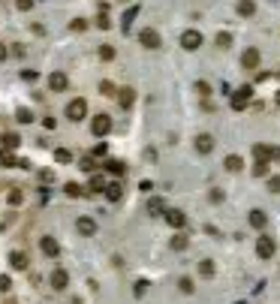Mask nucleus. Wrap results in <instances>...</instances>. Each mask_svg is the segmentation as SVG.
Instances as JSON below:
<instances>
[{"label": "nucleus", "mask_w": 280, "mask_h": 304, "mask_svg": "<svg viewBox=\"0 0 280 304\" xmlns=\"http://www.w3.org/2000/svg\"><path fill=\"white\" fill-rule=\"evenodd\" d=\"M42 127H45V130H54V127H57V121H54V118H45V121H42Z\"/></svg>", "instance_id": "obj_47"}, {"label": "nucleus", "mask_w": 280, "mask_h": 304, "mask_svg": "<svg viewBox=\"0 0 280 304\" xmlns=\"http://www.w3.org/2000/svg\"><path fill=\"white\" fill-rule=\"evenodd\" d=\"M39 247H42V253H45V256H57V253H60V247H57V241H54L51 235H45V238L39 241Z\"/></svg>", "instance_id": "obj_16"}, {"label": "nucleus", "mask_w": 280, "mask_h": 304, "mask_svg": "<svg viewBox=\"0 0 280 304\" xmlns=\"http://www.w3.org/2000/svg\"><path fill=\"white\" fill-rule=\"evenodd\" d=\"M271 160H280V148H271Z\"/></svg>", "instance_id": "obj_50"}, {"label": "nucleus", "mask_w": 280, "mask_h": 304, "mask_svg": "<svg viewBox=\"0 0 280 304\" xmlns=\"http://www.w3.org/2000/svg\"><path fill=\"white\" fill-rule=\"evenodd\" d=\"M196 90H199V96H208V90H211V87H208L205 81H196Z\"/></svg>", "instance_id": "obj_41"}, {"label": "nucleus", "mask_w": 280, "mask_h": 304, "mask_svg": "<svg viewBox=\"0 0 280 304\" xmlns=\"http://www.w3.org/2000/svg\"><path fill=\"white\" fill-rule=\"evenodd\" d=\"M265 172H268V163H256V166H253V175H256V178H262Z\"/></svg>", "instance_id": "obj_35"}, {"label": "nucleus", "mask_w": 280, "mask_h": 304, "mask_svg": "<svg viewBox=\"0 0 280 304\" xmlns=\"http://www.w3.org/2000/svg\"><path fill=\"white\" fill-rule=\"evenodd\" d=\"M253 12H256V3H253V0H238V15L250 18Z\"/></svg>", "instance_id": "obj_22"}, {"label": "nucleus", "mask_w": 280, "mask_h": 304, "mask_svg": "<svg viewBox=\"0 0 280 304\" xmlns=\"http://www.w3.org/2000/svg\"><path fill=\"white\" fill-rule=\"evenodd\" d=\"M15 6H18V9H21V12H27V9H30V6H33V0H15Z\"/></svg>", "instance_id": "obj_44"}, {"label": "nucleus", "mask_w": 280, "mask_h": 304, "mask_svg": "<svg viewBox=\"0 0 280 304\" xmlns=\"http://www.w3.org/2000/svg\"><path fill=\"white\" fill-rule=\"evenodd\" d=\"M9 286H12V280L6 274H0V289H9Z\"/></svg>", "instance_id": "obj_48"}, {"label": "nucleus", "mask_w": 280, "mask_h": 304, "mask_svg": "<svg viewBox=\"0 0 280 304\" xmlns=\"http://www.w3.org/2000/svg\"><path fill=\"white\" fill-rule=\"evenodd\" d=\"M223 169H226V172H241V169H244V160H241L238 154H229V157L223 160Z\"/></svg>", "instance_id": "obj_15"}, {"label": "nucleus", "mask_w": 280, "mask_h": 304, "mask_svg": "<svg viewBox=\"0 0 280 304\" xmlns=\"http://www.w3.org/2000/svg\"><path fill=\"white\" fill-rule=\"evenodd\" d=\"M250 96H253V90H250V87H238V90L232 93V103H229V106H232L235 112H244V109L250 106Z\"/></svg>", "instance_id": "obj_1"}, {"label": "nucleus", "mask_w": 280, "mask_h": 304, "mask_svg": "<svg viewBox=\"0 0 280 304\" xmlns=\"http://www.w3.org/2000/svg\"><path fill=\"white\" fill-rule=\"evenodd\" d=\"M163 217H166V223H169L172 229H184V226H187V214H184V211H178V208L163 211Z\"/></svg>", "instance_id": "obj_5"}, {"label": "nucleus", "mask_w": 280, "mask_h": 304, "mask_svg": "<svg viewBox=\"0 0 280 304\" xmlns=\"http://www.w3.org/2000/svg\"><path fill=\"white\" fill-rule=\"evenodd\" d=\"M9 205H21V193H18V190L9 193Z\"/></svg>", "instance_id": "obj_43"}, {"label": "nucleus", "mask_w": 280, "mask_h": 304, "mask_svg": "<svg viewBox=\"0 0 280 304\" xmlns=\"http://www.w3.org/2000/svg\"><path fill=\"white\" fill-rule=\"evenodd\" d=\"M6 54H9V48H6V45L0 42V60H6Z\"/></svg>", "instance_id": "obj_49"}, {"label": "nucleus", "mask_w": 280, "mask_h": 304, "mask_svg": "<svg viewBox=\"0 0 280 304\" xmlns=\"http://www.w3.org/2000/svg\"><path fill=\"white\" fill-rule=\"evenodd\" d=\"M9 265H12V268H18V271H24V268L30 265V259H27V253L12 250V253H9Z\"/></svg>", "instance_id": "obj_12"}, {"label": "nucleus", "mask_w": 280, "mask_h": 304, "mask_svg": "<svg viewBox=\"0 0 280 304\" xmlns=\"http://www.w3.org/2000/svg\"><path fill=\"white\" fill-rule=\"evenodd\" d=\"M199 45H202V33L199 30H184L181 33V48L184 51H196Z\"/></svg>", "instance_id": "obj_2"}, {"label": "nucleus", "mask_w": 280, "mask_h": 304, "mask_svg": "<svg viewBox=\"0 0 280 304\" xmlns=\"http://www.w3.org/2000/svg\"><path fill=\"white\" fill-rule=\"evenodd\" d=\"M172 247H175V250H184V247H187V238H184V235H175V238H172Z\"/></svg>", "instance_id": "obj_34"}, {"label": "nucleus", "mask_w": 280, "mask_h": 304, "mask_svg": "<svg viewBox=\"0 0 280 304\" xmlns=\"http://www.w3.org/2000/svg\"><path fill=\"white\" fill-rule=\"evenodd\" d=\"M106 154H109V145H106V142H100V145L90 148V160H103Z\"/></svg>", "instance_id": "obj_26"}, {"label": "nucleus", "mask_w": 280, "mask_h": 304, "mask_svg": "<svg viewBox=\"0 0 280 304\" xmlns=\"http://www.w3.org/2000/svg\"><path fill=\"white\" fill-rule=\"evenodd\" d=\"M100 57H103V60H112V57H115V48H112V45H100Z\"/></svg>", "instance_id": "obj_31"}, {"label": "nucleus", "mask_w": 280, "mask_h": 304, "mask_svg": "<svg viewBox=\"0 0 280 304\" xmlns=\"http://www.w3.org/2000/svg\"><path fill=\"white\" fill-rule=\"evenodd\" d=\"M63 190H66V196H72V199H84V193H87V190H84L81 184H75V181H69Z\"/></svg>", "instance_id": "obj_20"}, {"label": "nucleus", "mask_w": 280, "mask_h": 304, "mask_svg": "<svg viewBox=\"0 0 280 304\" xmlns=\"http://www.w3.org/2000/svg\"><path fill=\"white\" fill-rule=\"evenodd\" d=\"M217 45L220 48H229L232 45V33H217Z\"/></svg>", "instance_id": "obj_30"}, {"label": "nucleus", "mask_w": 280, "mask_h": 304, "mask_svg": "<svg viewBox=\"0 0 280 304\" xmlns=\"http://www.w3.org/2000/svg\"><path fill=\"white\" fill-rule=\"evenodd\" d=\"M253 157H256V163H268L271 160V148L268 145H253Z\"/></svg>", "instance_id": "obj_19"}, {"label": "nucleus", "mask_w": 280, "mask_h": 304, "mask_svg": "<svg viewBox=\"0 0 280 304\" xmlns=\"http://www.w3.org/2000/svg\"><path fill=\"white\" fill-rule=\"evenodd\" d=\"M268 190H274V193H280V178H271V181H268Z\"/></svg>", "instance_id": "obj_46"}, {"label": "nucleus", "mask_w": 280, "mask_h": 304, "mask_svg": "<svg viewBox=\"0 0 280 304\" xmlns=\"http://www.w3.org/2000/svg\"><path fill=\"white\" fill-rule=\"evenodd\" d=\"M100 90H103L106 96H112V93H115V84H112V81H103V84H100Z\"/></svg>", "instance_id": "obj_38"}, {"label": "nucleus", "mask_w": 280, "mask_h": 304, "mask_svg": "<svg viewBox=\"0 0 280 304\" xmlns=\"http://www.w3.org/2000/svg\"><path fill=\"white\" fill-rule=\"evenodd\" d=\"M103 193H106V199H109V202H121V199H124V187H121V181L106 184V187H103Z\"/></svg>", "instance_id": "obj_9"}, {"label": "nucleus", "mask_w": 280, "mask_h": 304, "mask_svg": "<svg viewBox=\"0 0 280 304\" xmlns=\"http://www.w3.org/2000/svg\"><path fill=\"white\" fill-rule=\"evenodd\" d=\"M97 27H103V30H109V15H106V12H100V18H97Z\"/></svg>", "instance_id": "obj_37"}, {"label": "nucleus", "mask_w": 280, "mask_h": 304, "mask_svg": "<svg viewBox=\"0 0 280 304\" xmlns=\"http://www.w3.org/2000/svg\"><path fill=\"white\" fill-rule=\"evenodd\" d=\"M81 169H84V172H90V175H94V160H90V157H84V160H81Z\"/></svg>", "instance_id": "obj_42"}, {"label": "nucleus", "mask_w": 280, "mask_h": 304, "mask_svg": "<svg viewBox=\"0 0 280 304\" xmlns=\"http://www.w3.org/2000/svg\"><path fill=\"white\" fill-rule=\"evenodd\" d=\"M139 42H142L145 48H160V33H157L154 27H145V30L139 33Z\"/></svg>", "instance_id": "obj_7"}, {"label": "nucleus", "mask_w": 280, "mask_h": 304, "mask_svg": "<svg viewBox=\"0 0 280 304\" xmlns=\"http://www.w3.org/2000/svg\"><path fill=\"white\" fill-rule=\"evenodd\" d=\"M54 160H57V163H69V160H72V154L60 148V151H54Z\"/></svg>", "instance_id": "obj_32"}, {"label": "nucleus", "mask_w": 280, "mask_h": 304, "mask_svg": "<svg viewBox=\"0 0 280 304\" xmlns=\"http://www.w3.org/2000/svg\"><path fill=\"white\" fill-rule=\"evenodd\" d=\"M66 283H69V274H66L63 268H54V271H51V286L60 292V289H66Z\"/></svg>", "instance_id": "obj_13"}, {"label": "nucleus", "mask_w": 280, "mask_h": 304, "mask_svg": "<svg viewBox=\"0 0 280 304\" xmlns=\"http://www.w3.org/2000/svg\"><path fill=\"white\" fill-rule=\"evenodd\" d=\"M136 15H139V6H133V9H127V12H124V18H121V27H124V33L130 30V24H133V18H136Z\"/></svg>", "instance_id": "obj_23"}, {"label": "nucleus", "mask_w": 280, "mask_h": 304, "mask_svg": "<svg viewBox=\"0 0 280 304\" xmlns=\"http://www.w3.org/2000/svg\"><path fill=\"white\" fill-rule=\"evenodd\" d=\"M69 27H72V30H84V27H87V21H84V18H75Z\"/></svg>", "instance_id": "obj_40"}, {"label": "nucleus", "mask_w": 280, "mask_h": 304, "mask_svg": "<svg viewBox=\"0 0 280 304\" xmlns=\"http://www.w3.org/2000/svg\"><path fill=\"white\" fill-rule=\"evenodd\" d=\"M145 292H148V280H139V283H136V295H139V298H142V295H145Z\"/></svg>", "instance_id": "obj_39"}, {"label": "nucleus", "mask_w": 280, "mask_h": 304, "mask_svg": "<svg viewBox=\"0 0 280 304\" xmlns=\"http://www.w3.org/2000/svg\"><path fill=\"white\" fill-rule=\"evenodd\" d=\"M148 211H151V214H163V211H166V208H163V199H160V196H154V199L148 202Z\"/></svg>", "instance_id": "obj_28"}, {"label": "nucleus", "mask_w": 280, "mask_h": 304, "mask_svg": "<svg viewBox=\"0 0 280 304\" xmlns=\"http://www.w3.org/2000/svg\"><path fill=\"white\" fill-rule=\"evenodd\" d=\"M84 115H87V103H84V99H72V103L66 106V118H69V121L78 124V121H84Z\"/></svg>", "instance_id": "obj_3"}, {"label": "nucleus", "mask_w": 280, "mask_h": 304, "mask_svg": "<svg viewBox=\"0 0 280 304\" xmlns=\"http://www.w3.org/2000/svg\"><path fill=\"white\" fill-rule=\"evenodd\" d=\"M241 63H244V69H256V66H259V51H256V48H247V51L241 54Z\"/></svg>", "instance_id": "obj_14"}, {"label": "nucleus", "mask_w": 280, "mask_h": 304, "mask_svg": "<svg viewBox=\"0 0 280 304\" xmlns=\"http://www.w3.org/2000/svg\"><path fill=\"white\" fill-rule=\"evenodd\" d=\"M193 289H196V286H193V280H190V277H184V280H181V292H187V295H190Z\"/></svg>", "instance_id": "obj_36"}, {"label": "nucleus", "mask_w": 280, "mask_h": 304, "mask_svg": "<svg viewBox=\"0 0 280 304\" xmlns=\"http://www.w3.org/2000/svg\"><path fill=\"white\" fill-rule=\"evenodd\" d=\"M15 121H18V124H33V112H30V109H24V106H21V109H18V112H15Z\"/></svg>", "instance_id": "obj_25"}, {"label": "nucleus", "mask_w": 280, "mask_h": 304, "mask_svg": "<svg viewBox=\"0 0 280 304\" xmlns=\"http://www.w3.org/2000/svg\"><path fill=\"white\" fill-rule=\"evenodd\" d=\"M247 220H250V226H253V229H265V223H268L265 211H259V208H256V211H250V217H247Z\"/></svg>", "instance_id": "obj_18"}, {"label": "nucleus", "mask_w": 280, "mask_h": 304, "mask_svg": "<svg viewBox=\"0 0 280 304\" xmlns=\"http://www.w3.org/2000/svg\"><path fill=\"white\" fill-rule=\"evenodd\" d=\"M196 151H199V154H211V151H214V139H211L208 133H199V136H196Z\"/></svg>", "instance_id": "obj_11"}, {"label": "nucleus", "mask_w": 280, "mask_h": 304, "mask_svg": "<svg viewBox=\"0 0 280 304\" xmlns=\"http://www.w3.org/2000/svg\"><path fill=\"white\" fill-rule=\"evenodd\" d=\"M21 78H24V81H36V72H33V69H24Z\"/></svg>", "instance_id": "obj_45"}, {"label": "nucleus", "mask_w": 280, "mask_h": 304, "mask_svg": "<svg viewBox=\"0 0 280 304\" xmlns=\"http://www.w3.org/2000/svg\"><path fill=\"white\" fill-rule=\"evenodd\" d=\"M106 169H109L115 178H121V175H124V163H121V160H112V163H106Z\"/></svg>", "instance_id": "obj_27"}, {"label": "nucleus", "mask_w": 280, "mask_h": 304, "mask_svg": "<svg viewBox=\"0 0 280 304\" xmlns=\"http://www.w3.org/2000/svg\"><path fill=\"white\" fill-rule=\"evenodd\" d=\"M274 250H277V244H274V238H268V235H262V238L256 241V256H259V259H271V256H274Z\"/></svg>", "instance_id": "obj_4"}, {"label": "nucleus", "mask_w": 280, "mask_h": 304, "mask_svg": "<svg viewBox=\"0 0 280 304\" xmlns=\"http://www.w3.org/2000/svg\"><path fill=\"white\" fill-rule=\"evenodd\" d=\"M274 99H277V106H280V90H277V93H274Z\"/></svg>", "instance_id": "obj_51"}, {"label": "nucleus", "mask_w": 280, "mask_h": 304, "mask_svg": "<svg viewBox=\"0 0 280 304\" xmlns=\"http://www.w3.org/2000/svg\"><path fill=\"white\" fill-rule=\"evenodd\" d=\"M199 271H202V277H214V262H211V259H202Z\"/></svg>", "instance_id": "obj_29"}, {"label": "nucleus", "mask_w": 280, "mask_h": 304, "mask_svg": "<svg viewBox=\"0 0 280 304\" xmlns=\"http://www.w3.org/2000/svg\"><path fill=\"white\" fill-rule=\"evenodd\" d=\"M103 187H106L103 175H97V172H94V175H90V184H87V190H90V193H103Z\"/></svg>", "instance_id": "obj_24"}, {"label": "nucleus", "mask_w": 280, "mask_h": 304, "mask_svg": "<svg viewBox=\"0 0 280 304\" xmlns=\"http://www.w3.org/2000/svg\"><path fill=\"white\" fill-rule=\"evenodd\" d=\"M0 163H3V166H15L18 160H15V157H12L9 151H3V154H0Z\"/></svg>", "instance_id": "obj_33"}, {"label": "nucleus", "mask_w": 280, "mask_h": 304, "mask_svg": "<svg viewBox=\"0 0 280 304\" xmlns=\"http://www.w3.org/2000/svg\"><path fill=\"white\" fill-rule=\"evenodd\" d=\"M75 229H78V235H94L97 232V220L94 217H78L75 220Z\"/></svg>", "instance_id": "obj_10"}, {"label": "nucleus", "mask_w": 280, "mask_h": 304, "mask_svg": "<svg viewBox=\"0 0 280 304\" xmlns=\"http://www.w3.org/2000/svg\"><path fill=\"white\" fill-rule=\"evenodd\" d=\"M109 130H112V118H109V115H97V118H94V124H90V133L103 139Z\"/></svg>", "instance_id": "obj_6"}, {"label": "nucleus", "mask_w": 280, "mask_h": 304, "mask_svg": "<svg viewBox=\"0 0 280 304\" xmlns=\"http://www.w3.org/2000/svg\"><path fill=\"white\" fill-rule=\"evenodd\" d=\"M18 145H21V139H18V133H6V136H3V148H6L9 154H12V151H15Z\"/></svg>", "instance_id": "obj_21"}, {"label": "nucleus", "mask_w": 280, "mask_h": 304, "mask_svg": "<svg viewBox=\"0 0 280 304\" xmlns=\"http://www.w3.org/2000/svg\"><path fill=\"white\" fill-rule=\"evenodd\" d=\"M48 87H51L54 93H60V90L69 87V78H66L63 72H51V75H48Z\"/></svg>", "instance_id": "obj_8"}, {"label": "nucleus", "mask_w": 280, "mask_h": 304, "mask_svg": "<svg viewBox=\"0 0 280 304\" xmlns=\"http://www.w3.org/2000/svg\"><path fill=\"white\" fill-rule=\"evenodd\" d=\"M118 103H121L124 109H130V106L136 103V90H133V87H124V90H118Z\"/></svg>", "instance_id": "obj_17"}]
</instances>
